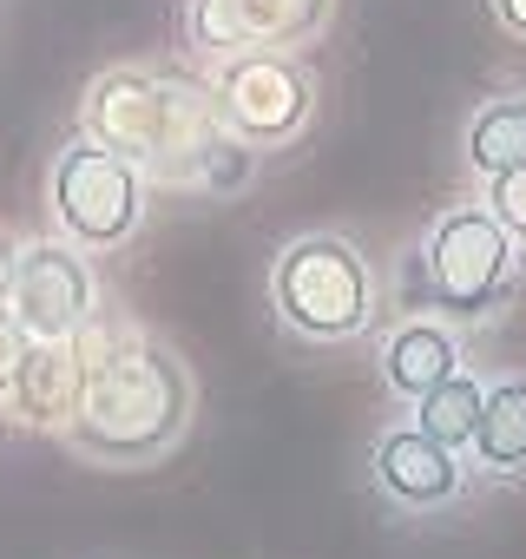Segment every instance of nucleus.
I'll use <instances>...</instances> for the list:
<instances>
[{
    "mask_svg": "<svg viewBox=\"0 0 526 559\" xmlns=\"http://www.w3.org/2000/svg\"><path fill=\"white\" fill-rule=\"evenodd\" d=\"M93 270L86 257L67 243H27L14 263V290L8 310L27 330V343H80V330L93 323Z\"/></svg>",
    "mask_w": 526,
    "mask_h": 559,
    "instance_id": "nucleus-5",
    "label": "nucleus"
},
{
    "mask_svg": "<svg viewBox=\"0 0 526 559\" xmlns=\"http://www.w3.org/2000/svg\"><path fill=\"white\" fill-rule=\"evenodd\" d=\"M21 356H27V330L14 323V310L0 304V395L14 389V376H21Z\"/></svg>",
    "mask_w": 526,
    "mask_h": 559,
    "instance_id": "nucleus-16",
    "label": "nucleus"
},
{
    "mask_svg": "<svg viewBox=\"0 0 526 559\" xmlns=\"http://www.w3.org/2000/svg\"><path fill=\"white\" fill-rule=\"evenodd\" d=\"M375 487H382L395 507H415V513L447 507V500L461 493V454L441 448V441L421 435V428H388V435L375 441Z\"/></svg>",
    "mask_w": 526,
    "mask_h": 559,
    "instance_id": "nucleus-8",
    "label": "nucleus"
},
{
    "mask_svg": "<svg viewBox=\"0 0 526 559\" xmlns=\"http://www.w3.org/2000/svg\"><path fill=\"white\" fill-rule=\"evenodd\" d=\"M461 369V343L454 330L441 323H402L388 343H382V382L402 395V402H421L434 382H447Z\"/></svg>",
    "mask_w": 526,
    "mask_h": 559,
    "instance_id": "nucleus-10",
    "label": "nucleus"
},
{
    "mask_svg": "<svg viewBox=\"0 0 526 559\" xmlns=\"http://www.w3.org/2000/svg\"><path fill=\"white\" fill-rule=\"evenodd\" d=\"M493 21H500L513 40H526V0H493Z\"/></svg>",
    "mask_w": 526,
    "mask_h": 559,
    "instance_id": "nucleus-17",
    "label": "nucleus"
},
{
    "mask_svg": "<svg viewBox=\"0 0 526 559\" xmlns=\"http://www.w3.org/2000/svg\"><path fill=\"white\" fill-rule=\"evenodd\" d=\"M480 402H487V389H480L467 369H454L447 382H434V389L415 402V428L461 454V448L474 441V428H480Z\"/></svg>",
    "mask_w": 526,
    "mask_h": 559,
    "instance_id": "nucleus-12",
    "label": "nucleus"
},
{
    "mask_svg": "<svg viewBox=\"0 0 526 559\" xmlns=\"http://www.w3.org/2000/svg\"><path fill=\"white\" fill-rule=\"evenodd\" d=\"M178 93H165L145 73H106L86 93V139L112 145L132 165H158L178 145Z\"/></svg>",
    "mask_w": 526,
    "mask_h": 559,
    "instance_id": "nucleus-6",
    "label": "nucleus"
},
{
    "mask_svg": "<svg viewBox=\"0 0 526 559\" xmlns=\"http://www.w3.org/2000/svg\"><path fill=\"white\" fill-rule=\"evenodd\" d=\"M8 402H14V415L34 421V428H67V415H73V402H80V349H73V343H27Z\"/></svg>",
    "mask_w": 526,
    "mask_h": 559,
    "instance_id": "nucleus-9",
    "label": "nucleus"
},
{
    "mask_svg": "<svg viewBox=\"0 0 526 559\" xmlns=\"http://www.w3.org/2000/svg\"><path fill=\"white\" fill-rule=\"evenodd\" d=\"M271 297H277V317H284L297 336H310V343H349V336H362L369 317H375L369 263H362L356 243H343V237H297V243L277 257Z\"/></svg>",
    "mask_w": 526,
    "mask_h": 559,
    "instance_id": "nucleus-2",
    "label": "nucleus"
},
{
    "mask_svg": "<svg viewBox=\"0 0 526 559\" xmlns=\"http://www.w3.org/2000/svg\"><path fill=\"white\" fill-rule=\"evenodd\" d=\"M487 211L506 224V237H526V158L519 165H500L487 178Z\"/></svg>",
    "mask_w": 526,
    "mask_h": 559,
    "instance_id": "nucleus-15",
    "label": "nucleus"
},
{
    "mask_svg": "<svg viewBox=\"0 0 526 559\" xmlns=\"http://www.w3.org/2000/svg\"><path fill=\"white\" fill-rule=\"evenodd\" d=\"M191 40L217 47V53H243L250 47V21L237 0H191Z\"/></svg>",
    "mask_w": 526,
    "mask_h": 559,
    "instance_id": "nucleus-14",
    "label": "nucleus"
},
{
    "mask_svg": "<svg viewBox=\"0 0 526 559\" xmlns=\"http://www.w3.org/2000/svg\"><path fill=\"white\" fill-rule=\"evenodd\" d=\"M467 448H474L480 467H493V474L526 467V376H506L500 389H487V402H480V428H474Z\"/></svg>",
    "mask_w": 526,
    "mask_h": 559,
    "instance_id": "nucleus-11",
    "label": "nucleus"
},
{
    "mask_svg": "<svg viewBox=\"0 0 526 559\" xmlns=\"http://www.w3.org/2000/svg\"><path fill=\"white\" fill-rule=\"evenodd\" d=\"M191 369L152 336H106L80 349V402L67 415V448L99 467H145L191 428Z\"/></svg>",
    "mask_w": 526,
    "mask_h": 559,
    "instance_id": "nucleus-1",
    "label": "nucleus"
},
{
    "mask_svg": "<svg viewBox=\"0 0 526 559\" xmlns=\"http://www.w3.org/2000/svg\"><path fill=\"white\" fill-rule=\"evenodd\" d=\"M467 158L493 178L500 165L526 158V99H487L467 126Z\"/></svg>",
    "mask_w": 526,
    "mask_h": 559,
    "instance_id": "nucleus-13",
    "label": "nucleus"
},
{
    "mask_svg": "<svg viewBox=\"0 0 526 559\" xmlns=\"http://www.w3.org/2000/svg\"><path fill=\"white\" fill-rule=\"evenodd\" d=\"M14 263H21V243L0 230V304H8V290H14Z\"/></svg>",
    "mask_w": 526,
    "mask_h": 559,
    "instance_id": "nucleus-18",
    "label": "nucleus"
},
{
    "mask_svg": "<svg viewBox=\"0 0 526 559\" xmlns=\"http://www.w3.org/2000/svg\"><path fill=\"white\" fill-rule=\"evenodd\" d=\"M217 112L230 119L237 139H263V145H277L290 139L303 119H310V80L277 60V53H237L224 73H217Z\"/></svg>",
    "mask_w": 526,
    "mask_h": 559,
    "instance_id": "nucleus-7",
    "label": "nucleus"
},
{
    "mask_svg": "<svg viewBox=\"0 0 526 559\" xmlns=\"http://www.w3.org/2000/svg\"><path fill=\"white\" fill-rule=\"evenodd\" d=\"M145 178L132 158H119L99 139H73L53 158V217L80 250H112L139 230Z\"/></svg>",
    "mask_w": 526,
    "mask_h": 559,
    "instance_id": "nucleus-3",
    "label": "nucleus"
},
{
    "mask_svg": "<svg viewBox=\"0 0 526 559\" xmlns=\"http://www.w3.org/2000/svg\"><path fill=\"white\" fill-rule=\"evenodd\" d=\"M421 263H428V284H434L441 310H454L461 323H474L513 284V237H506V224L493 211H474L467 204V211H447L428 230Z\"/></svg>",
    "mask_w": 526,
    "mask_h": 559,
    "instance_id": "nucleus-4",
    "label": "nucleus"
}]
</instances>
